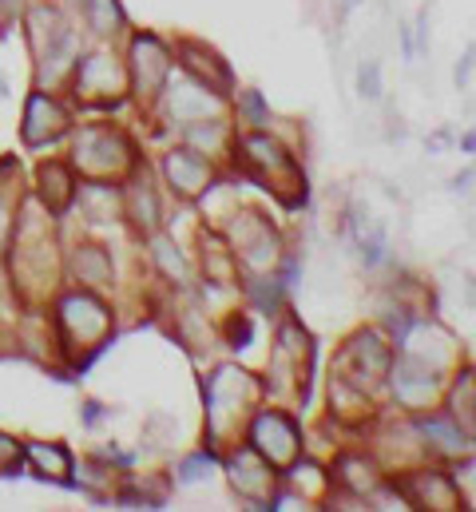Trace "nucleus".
<instances>
[{
  "label": "nucleus",
  "mask_w": 476,
  "mask_h": 512,
  "mask_svg": "<svg viewBox=\"0 0 476 512\" xmlns=\"http://www.w3.org/2000/svg\"><path fill=\"white\" fill-rule=\"evenodd\" d=\"M389 378H393V389L405 405H425L437 389V370H429L425 362H417L409 354H401V362L389 370Z\"/></svg>",
  "instance_id": "16"
},
{
  "label": "nucleus",
  "mask_w": 476,
  "mask_h": 512,
  "mask_svg": "<svg viewBox=\"0 0 476 512\" xmlns=\"http://www.w3.org/2000/svg\"><path fill=\"white\" fill-rule=\"evenodd\" d=\"M417 429L433 441V449L441 453H469V433L453 421V417H421Z\"/></svg>",
  "instance_id": "19"
},
{
  "label": "nucleus",
  "mask_w": 476,
  "mask_h": 512,
  "mask_svg": "<svg viewBox=\"0 0 476 512\" xmlns=\"http://www.w3.org/2000/svg\"><path fill=\"white\" fill-rule=\"evenodd\" d=\"M80 211L88 215V223H112V219H116V211H119L116 191H112L104 179H96V183L80 187Z\"/></svg>",
  "instance_id": "21"
},
{
  "label": "nucleus",
  "mask_w": 476,
  "mask_h": 512,
  "mask_svg": "<svg viewBox=\"0 0 476 512\" xmlns=\"http://www.w3.org/2000/svg\"><path fill=\"white\" fill-rule=\"evenodd\" d=\"M60 334H64L68 346H80V350L96 354V350H104V342L112 334V314L92 294H68L60 302Z\"/></svg>",
  "instance_id": "3"
},
{
  "label": "nucleus",
  "mask_w": 476,
  "mask_h": 512,
  "mask_svg": "<svg viewBox=\"0 0 476 512\" xmlns=\"http://www.w3.org/2000/svg\"><path fill=\"white\" fill-rule=\"evenodd\" d=\"M357 92H361L365 100H377V96H381V64H377V60H365V64H361V72H357Z\"/></svg>",
  "instance_id": "26"
},
{
  "label": "nucleus",
  "mask_w": 476,
  "mask_h": 512,
  "mask_svg": "<svg viewBox=\"0 0 476 512\" xmlns=\"http://www.w3.org/2000/svg\"><path fill=\"white\" fill-rule=\"evenodd\" d=\"M163 175H167V183H171L183 199H199V195L211 187V179H215L211 163H207L199 151H191V147L167 151V159H163Z\"/></svg>",
  "instance_id": "12"
},
{
  "label": "nucleus",
  "mask_w": 476,
  "mask_h": 512,
  "mask_svg": "<svg viewBox=\"0 0 476 512\" xmlns=\"http://www.w3.org/2000/svg\"><path fill=\"white\" fill-rule=\"evenodd\" d=\"M357 4H361V0H346V8H357Z\"/></svg>",
  "instance_id": "33"
},
{
  "label": "nucleus",
  "mask_w": 476,
  "mask_h": 512,
  "mask_svg": "<svg viewBox=\"0 0 476 512\" xmlns=\"http://www.w3.org/2000/svg\"><path fill=\"white\" fill-rule=\"evenodd\" d=\"M203 477H211V457L207 453H199V457H191L187 465H183V473H179V481H203Z\"/></svg>",
  "instance_id": "29"
},
{
  "label": "nucleus",
  "mask_w": 476,
  "mask_h": 512,
  "mask_svg": "<svg viewBox=\"0 0 476 512\" xmlns=\"http://www.w3.org/2000/svg\"><path fill=\"white\" fill-rule=\"evenodd\" d=\"M0 100H4V80H0Z\"/></svg>",
  "instance_id": "34"
},
{
  "label": "nucleus",
  "mask_w": 476,
  "mask_h": 512,
  "mask_svg": "<svg viewBox=\"0 0 476 512\" xmlns=\"http://www.w3.org/2000/svg\"><path fill=\"white\" fill-rule=\"evenodd\" d=\"M123 207H127V219L135 223L139 235H155V231H159L163 211H159V195H155V187H151L147 179H135V183H131Z\"/></svg>",
  "instance_id": "18"
},
{
  "label": "nucleus",
  "mask_w": 476,
  "mask_h": 512,
  "mask_svg": "<svg viewBox=\"0 0 476 512\" xmlns=\"http://www.w3.org/2000/svg\"><path fill=\"white\" fill-rule=\"evenodd\" d=\"M20 4H24V0H0V12L12 16V8H20Z\"/></svg>",
  "instance_id": "32"
},
{
  "label": "nucleus",
  "mask_w": 476,
  "mask_h": 512,
  "mask_svg": "<svg viewBox=\"0 0 476 512\" xmlns=\"http://www.w3.org/2000/svg\"><path fill=\"white\" fill-rule=\"evenodd\" d=\"M72 270L84 286H108L112 282V258L104 247H76L72 255Z\"/></svg>",
  "instance_id": "20"
},
{
  "label": "nucleus",
  "mask_w": 476,
  "mask_h": 512,
  "mask_svg": "<svg viewBox=\"0 0 476 512\" xmlns=\"http://www.w3.org/2000/svg\"><path fill=\"white\" fill-rule=\"evenodd\" d=\"M235 151L242 171L254 183H262L266 191H274L286 207H302L306 203V175L298 171L294 155H286L270 135H242Z\"/></svg>",
  "instance_id": "1"
},
{
  "label": "nucleus",
  "mask_w": 476,
  "mask_h": 512,
  "mask_svg": "<svg viewBox=\"0 0 476 512\" xmlns=\"http://www.w3.org/2000/svg\"><path fill=\"white\" fill-rule=\"evenodd\" d=\"M64 131H68V112L52 96L32 92L28 96V108H24V128H20L24 143L28 147H44V143H56Z\"/></svg>",
  "instance_id": "13"
},
{
  "label": "nucleus",
  "mask_w": 476,
  "mask_h": 512,
  "mask_svg": "<svg viewBox=\"0 0 476 512\" xmlns=\"http://www.w3.org/2000/svg\"><path fill=\"white\" fill-rule=\"evenodd\" d=\"M84 421H88V425H96V421H100V405H96V401H88V405H84Z\"/></svg>",
  "instance_id": "31"
},
{
  "label": "nucleus",
  "mask_w": 476,
  "mask_h": 512,
  "mask_svg": "<svg viewBox=\"0 0 476 512\" xmlns=\"http://www.w3.org/2000/svg\"><path fill=\"white\" fill-rule=\"evenodd\" d=\"M473 397H476V382H473V374L465 370L461 374V382L453 385V401H449V409H453V421L473 437Z\"/></svg>",
  "instance_id": "24"
},
{
  "label": "nucleus",
  "mask_w": 476,
  "mask_h": 512,
  "mask_svg": "<svg viewBox=\"0 0 476 512\" xmlns=\"http://www.w3.org/2000/svg\"><path fill=\"white\" fill-rule=\"evenodd\" d=\"M20 457H24V449L12 437H0V477L20 473Z\"/></svg>",
  "instance_id": "27"
},
{
  "label": "nucleus",
  "mask_w": 476,
  "mask_h": 512,
  "mask_svg": "<svg viewBox=\"0 0 476 512\" xmlns=\"http://www.w3.org/2000/svg\"><path fill=\"white\" fill-rule=\"evenodd\" d=\"M389 374V346L373 334V330H361L354 342L342 350V378L338 385L342 389H354V393H365L377 378Z\"/></svg>",
  "instance_id": "5"
},
{
  "label": "nucleus",
  "mask_w": 476,
  "mask_h": 512,
  "mask_svg": "<svg viewBox=\"0 0 476 512\" xmlns=\"http://www.w3.org/2000/svg\"><path fill=\"white\" fill-rule=\"evenodd\" d=\"M123 84H127V72L104 52H96V56L76 64V100H84L92 108L96 104H116L123 96Z\"/></svg>",
  "instance_id": "7"
},
{
  "label": "nucleus",
  "mask_w": 476,
  "mask_h": 512,
  "mask_svg": "<svg viewBox=\"0 0 476 512\" xmlns=\"http://www.w3.org/2000/svg\"><path fill=\"white\" fill-rule=\"evenodd\" d=\"M250 334H254V326H250L246 314H235V318L227 322V342H231V350H246V346H250Z\"/></svg>",
  "instance_id": "28"
},
{
  "label": "nucleus",
  "mask_w": 476,
  "mask_h": 512,
  "mask_svg": "<svg viewBox=\"0 0 476 512\" xmlns=\"http://www.w3.org/2000/svg\"><path fill=\"white\" fill-rule=\"evenodd\" d=\"M36 179H40V199H44V207H48L52 215H64V211L72 207V199H76V179H72V167H68V163L48 159V163H40Z\"/></svg>",
  "instance_id": "17"
},
{
  "label": "nucleus",
  "mask_w": 476,
  "mask_h": 512,
  "mask_svg": "<svg viewBox=\"0 0 476 512\" xmlns=\"http://www.w3.org/2000/svg\"><path fill=\"white\" fill-rule=\"evenodd\" d=\"M469 76H473V52H465V60L457 64V88H469Z\"/></svg>",
  "instance_id": "30"
},
{
  "label": "nucleus",
  "mask_w": 476,
  "mask_h": 512,
  "mask_svg": "<svg viewBox=\"0 0 476 512\" xmlns=\"http://www.w3.org/2000/svg\"><path fill=\"white\" fill-rule=\"evenodd\" d=\"M84 20L96 36H116L123 28V8L119 0H84Z\"/></svg>",
  "instance_id": "23"
},
{
  "label": "nucleus",
  "mask_w": 476,
  "mask_h": 512,
  "mask_svg": "<svg viewBox=\"0 0 476 512\" xmlns=\"http://www.w3.org/2000/svg\"><path fill=\"white\" fill-rule=\"evenodd\" d=\"M151 247H155L151 255H155V262H159V270H163L167 278H175L179 286H187V282H191V266L183 262V255H179V247H175L171 239H155Z\"/></svg>",
  "instance_id": "25"
},
{
  "label": "nucleus",
  "mask_w": 476,
  "mask_h": 512,
  "mask_svg": "<svg viewBox=\"0 0 476 512\" xmlns=\"http://www.w3.org/2000/svg\"><path fill=\"white\" fill-rule=\"evenodd\" d=\"M223 112V100L215 88L191 80V84H171L167 88V120L179 124V128H195V124H207Z\"/></svg>",
  "instance_id": "9"
},
{
  "label": "nucleus",
  "mask_w": 476,
  "mask_h": 512,
  "mask_svg": "<svg viewBox=\"0 0 476 512\" xmlns=\"http://www.w3.org/2000/svg\"><path fill=\"white\" fill-rule=\"evenodd\" d=\"M250 449L270 465V469H286L298 461L302 453V437L298 425L286 413H258L254 429H250Z\"/></svg>",
  "instance_id": "4"
},
{
  "label": "nucleus",
  "mask_w": 476,
  "mask_h": 512,
  "mask_svg": "<svg viewBox=\"0 0 476 512\" xmlns=\"http://www.w3.org/2000/svg\"><path fill=\"white\" fill-rule=\"evenodd\" d=\"M131 88L139 100H151L159 96V88L167 84L171 76V52L155 40V36H135L131 40Z\"/></svg>",
  "instance_id": "8"
},
{
  "label": "nucleus",
  "mask_w": 476,
  "mask_h": 512,
  "mask_svg": "<svg viewBox=\"0 0 476 512\" xmlns=\"http://www.w3.org/2000/svg\"><path fill=\"white\" fill-rule=\"evenodd\" d=\"M24 457L36 465V473H40V477L68 481V473H72V457H68V449H64V445H28V449H24Z\"/></svg>",
  "instance_id": "22"
},
{
  "label": "nucleus",
  "mask_w": 476,
  "mask_h": 512,
  "mask_svg": "<svg viewBox=\"0 0 476 512\" xmlns=\"http://www.w3.org/2000/svg\"><path fill=\"white\" fill-rule=\"evenodd\" d=\"M76 167L88 179H119L135 167V147L119 128L108 124H92L76 135Z\"/></svg>",
  "instance_id": "2"
},
{
  "label": "nucleus",
  "mask_w": 476,
  "mask_h": 512,
  "mask_svg": "<svg viewBox=\"0 0 476 512\" xmlns=\"http://www.w3.org/2000/svg\"><path fill=\"white\" fill-rule=\"evenodd\" d=\"M231 235H235V258L242 262V266H250V270H266V266L278 262V235H274V227H270L262 215L246 211V215L235 223Z\"/></svg>",
  "instance_id": "10"
},
{
  "label": "nucleus",
  "mask_w": 476,
  "mask_h": 512,
  "mask_svg": "<svg viewBox=\"0 0 476 512\" xmlns=\"http://www.w3.org/2000/svg\"><path fill=\"white\" fill-rule=\"evenodd\" d=\"M179 56H183V68H187L199 84L215 88L219 96H223V92H231L235 76H231L227 60H223L219 52H211V48H203V44H179Z\"/></svg>",
  "instance_id": "15"
},
{
  "label": "nucleus",
  "mask_w": 476,
  "mask_h": 512,
  "mask_svg": "<svg viewBox=\"0 0 476 512\" xmlns=\"http://www.w3.org/2000/svg\"><path fill=\"white\" fill-rule=\"evenodd\" d=\"M207 393V409H211V433H223L227 429V417H242L246 405L254 401L258 385L250 382L246 370H235V366H223L211 382L203 385Z\"/></svg>",
  "instance_id": "6"
},
{
  "label": "nucleus",
  "mask_w": 476,
  "mask_h": 512,
  "mask_svg": "<svg viewBox=\"0 0 476 512\" xmlns=\"http://www.w3.org/2000/svg\"><path fill=\"white\" fill-rule=\"evenodd\" d=\"M401 493L417 509H445V512L461 509V493H457V485L445 473H413V477L401 481Z\"/></svg>",
  "instance_id": "14"
},
{
  "label": "nucleus",
  "mask_w": 476,
  "mask_h": 512,
  "mask_svg": "<svg viewBox=\"0 0 476 512\" xmlns=\"http://www.w3.org/2000/svg\"><path fill=\"white\" fill-rule=\"evenodd\" d=\"M231 485H235L238 497H246L254 509H270L266 501L274 493V473L254 449H238L231 457Z\"/></svg>",
  "instance_id": "11"
}]
</instances>
